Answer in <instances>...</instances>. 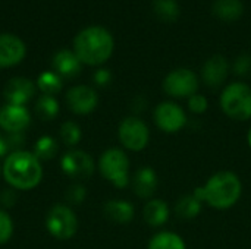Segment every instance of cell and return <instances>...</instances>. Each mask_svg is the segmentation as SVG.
I'll list each match as a JSON object with an SVG mask.
<instances>
[{
	"mask_svg": "<svg viewBox=\"0 0 251 249\" xmlns=\"http://www.w3.org/2000/svg\"><path fill=\"white\" fill-rule=\"evenodd\" d=\"M193 194L210 208L224 211L232 208L241 200L243 182L235 172L219 170L213 173L203 186L196 188Z\"/></svg>",
	"mask_w": 251,
	"mask_h": 249,
	"instance_id": "obj_1",
	"label": "cell"
},
{
	"mask_svg": "<svg viewBox=\"0 0 251 249\" xmlns=\"http://www.w3.org/2000/svg\"><path fill=\"white\" fill-rule=\"evenodd\" d=\"M1 175L10 188L31 191L37 188L43 179V166L34 153L18 150L6 156L1 164Z\"/></svg>",
	"mask_w": 251,
	"mask_h": 249,
	"instance_id": "obj_2",
	"label": "cell"
},
{
	"mask_svg": "<svg viewBox=\"0 0 251 249\" xmlns=\"http://www.w3.org/2000/svg\"><path fill=\"white\" fill-rule=\"evenodd\" d=\"M113 50V35L104 26H87L74 38V53L82 65L101 66L112 57Z\"/></svg>",
	"mask_w": 251,
	"mask_h": 249,
	"instance_id": "obj_3",
	"label": "cell"
},
{
	"mask_svg": "<svg viewBox=\"0 0 251 249\" xmlns=\"http://www.w3.org/2000/svg\"><path fill=\"white\" fill-rule=\"evenodd\" d=\"M219 104L226 117L235 122L251 119V87L246 82L235 81L224 87Z\"/></svg>",
	"mask_w": 251,
	"mask_h": 249,
	"instance_id": "obj_4",
	"label": "cell"
},
{
	"mask_svg": "<svg viewBox=\"0 0 251 249\" xmlns=\"http://www.w3.org/2000/svg\"><path fill=\"white\" fill-rule=\"evenodd\" d=\"M131 161L124 148L112 147L101 153L99 158L100 175L118 189H125L131 185Z\"/></svg>",
	"mask_w": 251,
	"mask_h": 249,
	"instance_id": "obj_5",
	"label": "cell"
},
{
	"mask_svg": "<svg viewBox=\"0 0 251 249\" xmlns=\"http://www.w3.org/2000/svg\"><path fill=\"white\" fill-rule=\"evenodd\" d=\"M118 139L124 150L140 153L150 142V129L141 117L128 116L118 126Z\"/></svg>",
	"mask_w": 251,
	"mask_h": 249,
	"instance_id": "obj_6",
	"label": "cell"
},
{
	"mask_svg": "<svg viewBox=\"0 0 251 249\" xmlns=\"http://www.w3.org/2000/svg\"><path fill=\"white\" fill-rule=\"evenodd\" d=\"M162 88L165 94L174 100H188L199 92L200 78L188 68H176L165 76Z\"/></svg>",
	"mask_w": 251,
	"mask_h": 249,
	"instance_id": "obj_7",
	"label": "cell"
},
{
	"mask_svg": "<svg viewBox=\"0 0 251 249\" xmlns=\"http://www.w3.org/2000/svg\"><path fill=\"white\" fill-rule=\"evenodd\" d=\"M46 229L53 238L68 241L78 232V217L71 207L57 204L51 207L46 216Z\"/></svg>",
	"mask_w": 251,
	"mask_h": 249,
	"instance_id": "obj_8",
	"label": "cell"
},
{
	"mask_svg": "<svg viewBox=\"0 0 251 249\" xmlns=\"http://www.w3.org/2000/svg\"><path fill=\"white\" fill-rule=\"evenodd\" d=\"M153 122L162 132L172 135L181 132L187 126L188 116L184 107H181L176 101L166 100L154 107Z\"/></svg>",
	"mask_w": 251,
	"mask_h": 249,
	"instance_id": "obj_9",
	"label": "cell"
},
{
	"mask_svg": "<svg viewBox=\"0 0 251 249\" xmlns=\"http://www.w3.org/2000/svg\"><path fill=\"white\" fill-rule=\"evenodd\" d=\"M62 172L72 179H88L96 169L93 157L82 150H71L60 158Z\"/></svg>",
	"mask_w": 251,
	"mask_h": 249,
	"instance_id": "obj_10",
	"label": "cell"
},
{
	"mask_svg": "<svg viewBox=\"0 0 251 249\" xmlns=\"http://www.w3.org/2000/svg\"><path fill=\"white\" fill-rule=\"evenodd\" d=\"M66 104L69 110L75 114L84 116L96 110L99 104L97 91L88 85H75L66 92Z\"/></svg>",
	"mask_w": 251,
	"mask_h": 249,
	"instance_id": "obj_11",
	"label": "cell"
},
{
	"mask_svg": "<svg viewBox=\"0 0 251 249\" xmlns=\"http://www.w3.org/2000/svg\"><path fill=\"white\" fill-rule=\"evenodd\" d=\"M228 75H229V62L226 60V57H224L222 54H213L204 62L200 78L206 84V87L216 90L226 82Z\"/></svg>",
	"mask_w": 251,
	"mask_h": 249,
	"instance_id": "obj_12",
	"label": "cell"
},
{
	"mask_svg": "<svg viewBox=\"0 0 251 249\" xmlns=\"http://www.w3.org/2000/svg\"><path fill=\"white\" fill-rule=\"evenodd\" d=\"M31 123V114L25 106L6 104L0 110V129L7 134L24 132Z\"/></svg>",
	"mask_w": 251,
	"mask_h": 249,
	"instance_id": "obj_13",
	"label": "cell"
},
{
	"mask_svg": "<svg viewBox=\"0 0 251 249\" xmlns=\"http://www.w3.org/2000/svg\"><path fill=\"white\" fill-rule=\"evenodd\" d=\"M26 54L25 43L13 34H0V68L19 65Z\"/></svg>",
	"mask_w": 251,
	"mask_h": 249,
	"instance_id": "obj_14",
	"label": "cell"
},
{
	"mask_svg": "<svg viewBox=\"0 0 251 249\" xmlns=\"http://www.w3.org/2000/svg\"><path fill=\"white\" fill-rule=\"evenodd\" d=\"M35 90H37V85L31 79L16 76V78H12L10 81H7V84L3 90V95H4L7 104L25 106L35 95Z\"/></svg>",
	"mask_w": 251,
	"mask_h": 249,
	"instance_id": "obj_15",
	"label": "cell"
},
{
	"mask_svg": "<svg viewBox=\"0 0 251 249\" xmlns=\"http://www.w3.org/2000/svg\"><path fill=\"white\" fill-rule=\"evenodd\" d=\"M131 186L138 198L147 201L151 200L159 186V178L156 170L150 166H143L137 169L134 176L131 178Z\"/></svg>",
	"mask_w": 251,
	"mask_h": 249,
	"instance_id": "obj_16",
	"label": "cell"
},
{
	"mask_svg": "<svg viewBox=\"0 0 251 249\" xmlns=\"http://www.w3.org/2000/svg\"><path fill=\"white\" fill-rule=\"evenodd\" d=\"M53 69L60 78H75L79 75L82 63L74 53V50L63 48L53 56Z\"/></svg>",
	"mask_w": 251,
	"mask_h": 249,
	"instance_id": "obj_17",
	"label": "cell"
},
{
	"mask_svg": "<svg viewBox=\"0 0 251 249\" xmlns=\"http://www.w3.org/2000/svg\"><path fill=\"white\" fill-rule=\"evenodd\" d=\"M171 217L169 205L162 198H151L143 207V219L150 227H162Z\"/></svg>",
	"mask_w": 251,
	"mask_h": 249,
	"instance_id": "obj_18",
	"label": "cell"
},
{
	"mask_svg": "<svg viewBox=\"0 0 251 249\" xmlns=\"http://www.w3.org/2000/svg\"><path fill=\"white\" fill-rule=\"evenodd\" d=\"M103 213L107 220L116 225H128L135 217V208L126 200H109L103 207Z\"/></svg>",
	"mask_w": 251,
	"mask_h": 249,
	"instance_id": "obj_19",
	"label": "cell"
},
{
	"mask_svg": "<svg viewBox=\"0 0 251 249\" xmlns=\"http://www.w3.org/2000/svg\"><path fill=\"white\" fill-rule=\"evenodd\" d=\"M212 12L224 22H234L243 16L244 4L241 0H215Z\"/></svg>",
	"mask_w": 251,
	"mask_h": 249,
	"instance_id": "obj_20",
	"label": "cell"
},
{
	"mask_svg": "<svg viewBox=\"0 0 251 249\" xmlns=\"http://www.w3.org/2000/svg\"><path fill=\"white\" fill-rule=\"evenodd\" d=\"M147 249H187V244L176 232L160 230L151 236Z\"/></svg>",
	"mask_w": 251,
	"mask_h": 249,
	"instance_id": "obj_21",
	"label": "cell"
},
{
	"mask_svg": "<svg viewBox=\"0 0 251 249\" xmlns=\"http://www.w3.org/2000/svg\"><path fill=\"white\" fill-rule=\"evenodd\" d=\"M203 210V203L194 197V194H188L181 197L175 204V213L179 219L184 220H193L200 216Z\"/></svg>",
	"mask_w": 251,
	"mask_h": 249,
	"instance_id": "obj_22",
	"label": "cell"
},
{
	"mask_svg": "<svg viewBox=\"0 0 251 249\" xmlns=\"http://www.w3.org/2000/svg\"><path fill=\"white\" fill-rule=\"evenodd\" d=\"M153 13L163 22H175L181 15L176 0H153Z\"/></svg>",
	"mask_w": 251,
	"mask_h": 249,
	"instance_id": "obj_23",
	"label": "cell"
},
{
	"mask_svg": "<svg viewBox=\"0 0 251 249\" xmlns=\"http://www.w3.org/2000/svg\"><path fill=\"white\" fill-rule=\"evenodd\" d=\"M35 85L44 95H53L54 97V94H57L62 90L63 82H62V78L54 70H47V72L40 73Z\"/></svg>",
	"mask_w": 251,
	"mask_h": 249,
	"instance_id": "obj_24",
	"label": "cell"
},
{
	"mask_svg": "<svg viewBox=\"0 0 251 249\" xmlns=\"http://www.w3.org/2000/svg\"><path fill=\"white\" fill-rule=\"evenodd\" d=\"M35 114L41 120H53L59 114V103L53 95H40L35 101Z\"/></svg>",
	"mask_w": 251,
	"mask_h": 249,
	"instance_id": "obj_25",
	"label": "cell"
},
{
	"mask_svg": "<svg viewBox=\"0 0 251 249\" xmlns=\"http://www.w3.org/2000/svg\"><path fill=\"white\" fill-rule=\"evenodd\" d=\"M59 151L57 142L53 136L50 135H43L37 139L34 145V156L43 161V160H51Z\"/></svg>",
	"mask_w": 251,
	"mask_h": 249,
	"instance_id": "obj_26",
	"label": "cell"
},
{
	"mask_svg": "<svg viewBox=\"0 0 251 249\" xmlns=\"http://www.w3.org/2000/svg\"><path fill=\"white\" fill-rule=\"evenodd\" d=\"M82 138V132L81 128L78 126V123L72 122V120H66L65 123H62L60 126V139L69 145V147H75Z\"/></svg>",
	"mask_w": 251,
	"mask_h": 249,
	"instance_id": "obj_27",
	"label": "cell"
},
{
	"mask_svg": "<svg viewBox=\"0 0 251 249\" xmlns=\"http://www.w3.org/2000/svg\"><path fill=\"white\" fill-rule=\"evenodd\" d=\"M12 235H13V220L4 210L0 208V245L7 244Z\"/></svg>",
	"mask_w": 251,
	"mask_h": 249,
	"instance_id": "obj_28",
	"label": "cell"
},
{
	"mask_svg": "<svg viewBox=\"0 0 251 249\" xmlns=\"http://www.w3.org/2000/svg\"><path fill=\"white\" fill-rule=\"evenodd\" d=\"M187 106H188V110L191 113H194V114H203L209 109V100L203 94L197 92V94L191 95L187 100Z\"/></svg>",
	"mask_w": 251,
	"mask_h": 249,
	"instance_id": "obj_29",
	"label": "cell"
},
{
	"mask_svg": "<svg viewBox=\"0 0 251 249\" xmlns=\"http://www.w3.org/2000/svg\"><path fill=\"white\" fill-rule=\"evenodd\" d=\"M234 73L237 76H247L251 72V56L247 53L240 54L234 62Z\"/></svg>",
	"mask_w": 251,
	"mask_h": 249,
	"instance_id": "obj_30",
	"label": "cell"
},
{
	"mask_svg": "<svg viewBox=\"0 0 251 249\" xmlns=\"http://www.w3.org/2000/svg\"><path fill=\"white\" fill-rule=\"evenodd\" d=\"M85 197H87L85 188H84L82 185H78V183H76V185H72L71 188H68V191H66V194H65L66 201H68L69 204H74V205L84 203Z\"/></svg>",
	"mask_w": 251,
	"mask_h": 249,
	"instance_id": "obj_31",
	"label": "cell"
},
{
	"mask_svg": "<svg viewBox=\"0 0 251 249\" xmlns=\"http://www.w3.org/2000/svg\"><path fill=\"white\" fill-rule=\"evenodd\" d=\"M6 138H7V142H9V147H10V153H12V151L21 150V147H22L24 142H25V135H24V132L7 134Z\"/></svg>",
	"mask_w": 251,
	"mask_h": 249,
	"instance_id": "obj_32",
	"label": "cell"
},
{
	"mask_svg": "<svg viewBox=\"0 0 251 249\" xmlns=\"http://www.w3.org/2000/svg\"><path fill=\"white\" fill-rule=\"evenodd\" d=\"M16 203V192L13 188H6L0 192V204L3 207H12Z\"/></svg>",
	"mask_w": 251,
	"mask_h": 249,
	"instance_id": "obj_33",
	"label": "cell"
},
{
	"mask_svg": "<svg viewBox=\"0 0 251 249\" xmlns=\"http://www.w3.org/2000/svg\"><path fill=\"white\" fill-rule=\"evenodd\" d=\"M93 79H94V82H96L99 87H104V85H107V84L112 81V73H110V70L100 68V69H97V70L94 72Z\"/></svg>",
	"mask_w": 251,
	"mask_h": 249,
	"instance_id": "obj_34",
	"label": "cell"
},
{
	"mask_svg": "<svg viewBox=\"0 0 251 249\" xmlns=\"http://www.w3.org/2000/svg\"><path fill=\"white\" fill-rule=\"evenodd\" d=\"M9 151H10V147H9L7 138L3 136V135H0V158L1 157L6 158V156L9 154Z\"/></svg>",
	"mask_w": 251,
	"mask_h": 249,
	"instance_id": "obj_35",
	"label": "cell"
},
{
	"mask_svg": "<svg viewBox=\"0 0 251 249\" xmlns=\"http://www.w3.org/2000/svg\"><path fill=\"white\" fill-rule=\"evenodd\" d=\"M247 142H249V145H250L251 148V128L249 129V132H247Z\"/></svg>",
	"mask_w": 251,
	"mask_h": 249,
	"instance_id": "obj_36",
	"label": "cell"
},
{
	"mask_svg": "<svg viewBox=\"0 0 251 249\" xmlns=\"http://www.w3.org/2000/svg\"><path fill=\"white\" fill-rule=\"evenodd\" d=\"M0 175H1V164H0Z\"/></svg>",
	"mask_w": 251,
	"mask_h": 249,
	"instance_id": "obj_37",
	"label": "cell"
},
{
	"mask_svg": "<svg viewBox=\"0 0 251 249\" xmlns=\"http://www.w3.org/2000/svg\"><path fill=\"white\" fill-rule=\"evenodd\" d=\"M0 110H1V107H0Z\"/></svg>",
	"mask_w": 251,
	"mask_h": 249,
	"instance_id": "obj_38",
	"label": "cell"
}]
</instances>
